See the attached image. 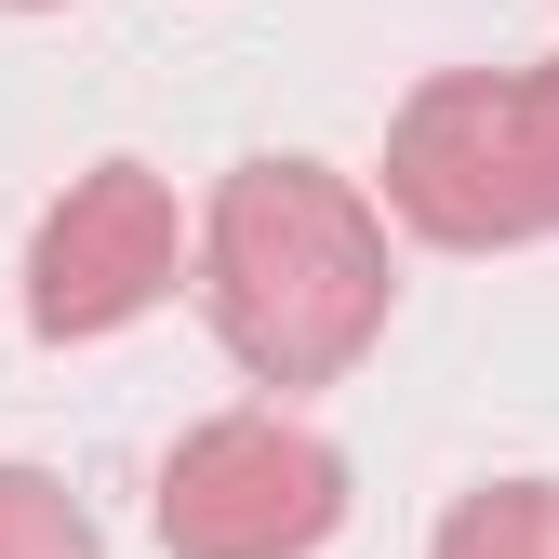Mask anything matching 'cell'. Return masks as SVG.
Segmentation results:
<instances>
[{"instance_id":"6da1fadb","label":"cell","mask_w":559,"mask_h":559,"mask_svg":"<svg viewBox=\"0 0 559 559\" xmlns=\"http://www.w3.org/2000/svg\"><path fill=\"white\" fill-rule=\"evenodd\" d=\"M386 320V240L320 160H253L214 200V333L266 386H320Z\"/></svg>"},{"instance_id":"52a82bcc","label":"cell","mask_w":559,"mask_h":559,"mask_svg":"<svg viewBox=\"0 0 559 559\" xmlns=\"http://www.w3.org/2000/svg\"><path fill=\"white\" fill-rule=\"evenodd\" d=\"M14 14H40V0H14Z\"/></svg>"},{"instance_id":"5b68a950","label":"cell","mask_w":559,"mask_h":559,"mask_svg":"<svg viewBox=\"0 0 559 559\" xmlns=\"http://www.w3.org/2000/svg\"><path fill=\"white\" fill-rule=\"evenodd\" d=\"M440 559H559V493L546 479H507V493H466Z\"/></svg>"},{"instance_id":"277c9868","label":"cell","mask_w":559,"mask_h":559,"mask_svg":"<svg viewBox=\"0 0 559 559\" xmlns=\"http://www.w3.org/2000/svg\"><path fill=\"white\" fill-rule=\"evenodd\" d=\"M174 280V200L107 160L94 187H67V214L40 227V266H27V320L40 333H120Z\"/></svg>"},{"instance_id":"7a4b0ae2","label":"cell","mask_w":559,"mask_h":559,"mask_svg":"<svg viewBox=\"0 0 559 559\" xmlns=\"http://www.w3.org/2000/svg\"><path fill=\"white\" fill-rule=\"evenodd\" d=\"M386 187H400V214L427 240H466V253L559 227V53H546V81H440V94H413Z\"/></svg>"},{"instance_id":"8992f818","label":"cell","mask_w":559,"mask_h":559,"mask_svg":"<svg viewBox=\"0 0 559 559\" xmlns=\"http://www.w3.org/2000/svg\"><path fill=\"white\" fill-rule=\"evenodd\" d=\"M0 559H94V520L53 493V479L0 466Z\"/></svg>"},{"instance_id":"3957f363","label":"cell","mask_w":559,"mask_h":559,"mask_svg":"<svg viewBox=\"0 0 559 559\" xmlns=\"http://www.w3.org/2000/svg\"><path fill=\"white\" fill-rule=\"evenodd\" d=\"M346 520V466L280 427V413H227L160 466V546L174 559H307Z\"/></svg>"}]
</instances>
